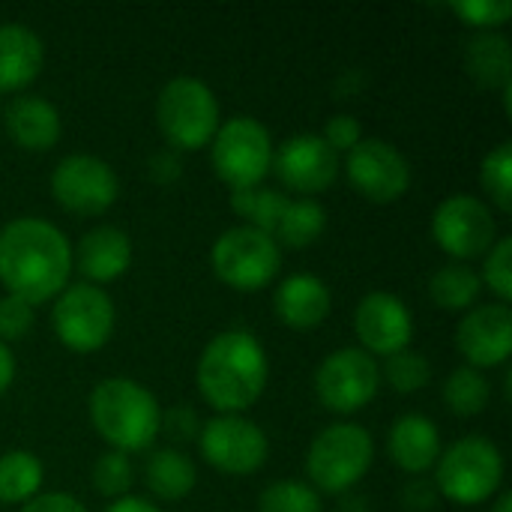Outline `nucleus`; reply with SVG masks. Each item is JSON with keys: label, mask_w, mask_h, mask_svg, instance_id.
Listing matches in <instances>:
<instances>
[{"label": "nucleus", "mask_w": 512, "mask_h": 512, "mask_svg": "<svg viewBox=\"0 0 512 512\" xmlns=\"http://www.w3.org/2000/svg\"><path fill=\"white\" fill-rule=\"evenodd\" d=\"M72 276V243L48 219L18 216L0 228V285L33 309L51 303Z\"/></svg>", "instance_id": "nucleus-1"}, {"label": "nucleus", "mask_w": 512, "mask_h": 512, "mask_svg": "<svg viewBox=\"0 0 512 512\" xmlns=\"http://www.w3.org/2000/svg\"><path fill=\"white\" fill-rule=\"evenodd\" d=\"M267 381V351L249 330L216 333L195 366L198 393L216 414H246L264 396Z\"/></svg>", "instance_id": "nucleus-2"}, {"label": "nucleus", "mask_w": 512, "mask_h": 512, "mask_svg": "<svg viewBox=\"0 0 512 512\" xmlns=\"http://www.w3.org/2000/svg\"><path fill=\"white\" fill-rule=\"evenodd\" d=\"M90 423L96 435L123 456L144 453L162 435V405L135 378H105L87 399Z\"/></svg>", "instance_id": "nucleus-3"}, {"label": "nucleus", "mask_w": 512, "mask_h": 512, "mask_svg": "<svg viewBox=\"0 0 512 512\" xmlns=\"http://www.w3.org/2000/svg\"><path fill=\"white\" fill-rule=\"evenodd\" d=\"M504 453L483 435H465L435 462V489L441 498L459 507H477L492 501L504 486Z\"/></svg>", "instance_id": "nucleus-4"}, {"label": "nucleus", "mask_w": 512, "mask_h": 512, "mask_svg": "<svg viewBox=\"0 0 512 512\" xmlns=\"http://www.w3.org/2000/svg\"><path fill=\"white\" fill-rule=\"evenodd\" d=\"M156 123L168 147L177 153L210 147L222 123L219 99L201 78L177 75L156 96Z\"/></svg>", "instance_id": "nucleus-5"}, {"label": "nucleus", "mask_w": 512, "mask_h": 512, "mask_svg": "<svg viewBox=\"0 0 512 512\" xmlns=\"http://www.w3.org/2000/svg\"><path fill=\"white\" fill-rule=\"evenodd\" d=\"M375 444L360 423H333L315 435L306 453L309 486L321 495H348L372 468Z\"/></svg>", "instance_id": "nucleus-6"}, {"label": "nucleus", "mask_w": 512, "mask_h": 512, "mask_svg": "<svg viewBox=\"0 0 512 512\" xmlns=\"http://www.w3.org/2000/svg\"><path fill=\"white\" fill-rule=\"evenodd\" d=\"M210 162L216 177L237 189H255L270 177L273 168V135L255 117H231L219 123L210 141Z\"/></svg>", "instance_id": "nucleus-7"}, {"label": "nucleus", "mask_w": 512, "mask_h": 512, "mask_svg": "<svg viewBox=\"0 0 512 512\" xmlns=\"http://www.w3.org/2000/svg\"><path fill=\"white\" fill-rule=\"evenodd\" d=\"M210 264L216 279L240 294L264 291L282 270L279 243L249 225L228 228L216 237L210 249Z\"/></svg>", "instance_id": "nucleus-8"}, {"label": "nucleus", "mask_w": 512, "mask_h": 512, "mask_svg": "<svg viewBox=\"0 0 512 512\" xmlns=\"http://www.w3.org/2000/svg\"><path fill=\"white\" fill-rule=\"evenodd\" d=\"M51 303V330L63 348L75 354H93L114 336L117 309L105 288L72 282Z\"/></svg>", "instance_id": "nucleus-9"}, {"label": "nucleus", "mask_w": 512, "mask_h": 512, "mask_svg": "<svg viewBox=\"0 0 512 512\" xmlns=\"http://www.w3.org/2000/svg\"><path fill=\"white\" fill-rule=\"evenodd\" d=\"M201 459L228 477L258 474L270 456L267 432L246 414H216L198 432Z\"/></svg>", "instance_id": "nucleus-10"}, {"label": "nucleus", "mask_w": 512, "mask_h": 512, "mask_svg": "<svg viewBox=\"0 0 512 512\" xmlns=\"http://www.w3.org/2000/svg\"><path fill=\"white\" fill-rule=\"evenodd\" d=\"M381 390V366L363 348H339L315 369V396L333 414L363 411Z\"/></svg>", "instance_id": "nucleus-11"}, {"label": "nucleus", "mask_w": 512, "mask_h": 512, "mask_svg": "<svg viewBox=\"0 0 512 512\" xmlns=\"http://www.w3.org/2000/svg\"><path fill=\"white\" fill-rule=\"evenodd\" d=\"M432 240L453 261L483 258L498 240L495 213L477 195H450L432 213Z\"/></svg>", "instance_id": "nucleus-12"}, {"label": "nucleus", "mask_w": 512, "mask_h": 512, "mask_svg": "<svg viewBox=\"0 0 512 512\" xmlns=\"http://www.w3.org/2000/svg\"><path fill=\"white\" fill-rule=\"evenodd\" d=\"M120 195L117 171L90 153H69L51 171V198L72 216H102Z\"/></svg>", "instance_id": "nucleus-13"}, {"label": "nucleus", "mask_w": 512, "mask_h": 512, "mask_svg": "<svg viewBox=\"0 0 512 512\" xmlns=\"http://www.w3.org/2000/svg\"><path fill=\"white\" fill-rule=\"evenodd\" d=\"M348 183L375 204H393L411 189V162L399 147L384 138H363L351 153H345Z\"/></svg>", "instance_id": "nucleus-14"}, {"label": "nucleus", "mask_w": 512, "mask_h": 512, "mask_svg": "<svg viewBox=\"0 0 512 512\" xmlns=\"http://www.w3.org/2000/svg\"><path fill=\"white\" fill-rule=\"evenodd\" d=\"M279 183L300 198H315L327 192L342 171L339 153L327 147V141L315 132L291 135L273 150V168Z\"/></svg>", "instance_id": "nucleus-15"}, {"label": "nucleus", "mask_w": 512, "mask_h": 512, "mask_svg": "<svg viewBox=\"0 0 512 512\" xmlns=\"http://www.w3.org/2000/svg\"><path fill=\"white\" fill-rule=\"evenodd\" d=\"M354 333L369 357H393L408 351L414 339V318L405 300L390 291H369L354 309Z\"/></svg>", "instance_id": "nucleus-16"}, {"label": "nucleus", "mask_w": 512, "mask_h": 512, "mask_svg": "<svg viewBox=\"0 0 512 512\" xmlns=\"http://www.w3.org/2000/svg\"><path fill=\"white\" fill-rule=\"evenodd\" d=\"M456 348L471 369L507 366L512 354V312L507 303H483L462 315Z\"/></svg>", "instance_id": "nucleus-17"}, {"label": "nucleus", "mask_w": 512, "mask_h": 512, "mask_svg": "<svg viewBox=\"0 0 512 512\" xmlns=\"http://www.w3.org/2000/svg\"><path fill=\"white\" fill-rule=\"evenodd\" d=\"M132 264V240L117 225H96L90 228L81 243L72 249V270L84 276L87 285H108L117 282Z\"/></svg>", "instance_id": "nucleus-18"}, {"label": "nucleus", "mask_w": 512, "mask_h": 512, "mask_svg": "<svg viewBox=\"0 0 512 512\" xmlns=\"http://www.w3.org/2000/svg\"><path fill=\"white\" fill-rule=\"evenodd\" d=\"M3 126H6V135L21 150H30V153L51 150L63 135V120H60L57 105L36 93H18L15 99H9L3 111Z\"/></svg>", "instance_id": "nucleus-19"}, {"label": "nucleus", "mask_w": 512, "mask_h": 512, "mask_svg": "<svg viewBox=\"0 0 512 512\" xmlns=\"http://www.w3.org/2000/svg\"><path fill=\"white\" fill-rule=\"evenodd\" d=\"M333 294L315 273H294L273 291V312L291 330H315L330 318Z\"/></svg>", "instance_id": "nucleus-20"}, {"label": "nucleus", "mask_w": 512, "mask_h": 512, "mask_svg": "<svg viewBox=\"0 0 512 512\" xmlns=\"http://www.w3.org/2000/svg\"><path fill=\"white\" fill-rule=\"evenodd\" d=\"M387 453L396 468L423 477L441 456V432L426 414H402L387 435Z\"/></svg>", "instance_id": "nucleus-21"}, {"label": "nucleus", "mask_w": 512, "mask_h": 512, "mask_svg": "<svg viewBox=\"0 0 512 512\" xmlns=\"http://www.w3.org/2000/svg\"><path fill=\"white\" fill-rule=\"evenodd\" d=\"M45 45L18 21L0 24V93H24L42 72Z\"/></svg>", "instance_id": "nucleus-22"}, {"label": "nucleus", "mask_w": 512, "mask_h": 512, "mask_svg": "<svg viewBox=\"0 0 512 512\" xmlns=\"http://www.w3.org/2000/svg\"><path fill=\"white\" fill-rule=\"evenodd\" d=\"M195 483L198 468L183 450L162 447L144 465V486L159 501H183L186 495H192Z\"/></svg>", "instance_id": "nucleus-23"}, {"label": "nucleus", "mask_w": 512, "mask_h": 512, "mask_svg": "<svg viewBox=\"0 0 512 512\" xmlns=\"http://www.w3.org/2000/svg\"><path fill=\"white\" fill-rule=\"evenodd\" d=\"M465 66L471 78L483 87H507L512 84V54L510 39L498 30L474 33L465 48Z\"/></svg>", "instance_id": "nucleus-24"}, {"label": "nucleus", "mask_w": 512, "mask_h": 512, "mask_svg": "<svg viewBox=\"0 0 512 512\" xmlns=\"http://www.w3.org/2000/svg\"><path fill=\"white\" fill-rule=\"evenodd\" d=\"M483 294V282L480 273L471 264L462 261H450L444 267H438L429 279V297L435 306L447 309V312H468L477 306Z\"/></svg>", "instance_id": "nucleus-25"}, {"label": "nucleus", "mask_w": 512, "mask_h": 512, "mask_svg": "<svg viewBox=\"0 0 512 512\" xmlns=\"http://www.w3.org/2000/svg\"><path fill=\"white\" fill-rule=\"evenodd\" d=\"M327 228V210L318 198H288L279 222H276V231H273V240L288 249H306L312 246Z\"/></svg>", "instance_id": "nucleus-26"}, {"label": "nucleus", "mask_w": 512, "mask_h": 512, "mask_svg": "<svg viewBox=\"0 0 512 512\" xmlns=\"http://www.w3.org/2000/svg\"><path fill=\"white\" fill-rule=\"evenodd\" d=\"M45 480L42 462L30 450H9L0 456V504L24 507L39 495Z\"/></svg>", "instance_id": "nucleus-27"}, {"label": "nucleus", "mask_w": 512, "mask_h": 512, "mask_svg": "<svg viewBox=\"0 0 512 512\" xmlns=\"http://www.w3.org/2000/svg\"><path fill=\"white\" fill-rule=\"evenodd\" d=\"M489 399H492V384H489V378L480 369L459 366L444 381V402H447L450 414H456V417H477V414H483Z\"/></svg>", "instance_id": "nucleus-28"}, {"label": "nucleus", "mask_w": 512, "mask_h": 512, "mask_svg": "<svg viewBox=\"0 0 512 512\" xmlns=\"http://www.w3.org/2000/svg\"><path fill=\"white\" fill-rule=\"evenodd\" d=\"M285 204H288V195H285V192H273V189H267V186L231 192V207H234V213H237L249 228H258V231H264V234H270V237H273V231H276V222H279Z\"/></svg>", "instance_id": "nucleus-29"}, {"label": "nucleus", "mask_w": 512, "mask_h": 512, "mask_svg": "<svg viewBox=\"0 0 512 512\" xmlns=\"http://www.w3.org/2000/svg\"><path fill=\"white\" fill-rule=\"evenodd\" d=\"M429 381H432V363L420 351H399L387 357L381 366V384L393 387L402 396L429 387Z\"/></svg>", "instance_id": "nucleus-30"}, {"label": "nucleus", "mask_w": 512, "mask_h": 512, "mask_svg": "<svg viewBox=\"0 0 512 512\" xmlns=\"http://www.w3.org/2000/svg\"><path fill=\"white\" fill-rule=\"evenodd\" d=\"M480 186L486 189V195L492 198V204L501 213L512 210V144L501 141L495 150L486 153L483 165H480Z\"/></svg>", "instance_id": "nucleus-31"}, {"label": "nucleus", "mask_w": 512, "mask_h": 512, "mask_svg": "<svg viewBox=\"0 0 512 512\" xmlns=\"http://www.w3.org/2000/svg\"><path fill=\"white\" fill-rule=\"evenodd\" d=\"M321 495L303 480H276L270 483L261 498L258 512H321Z\"/></svg>", "instance_id": "nucleus-32"}, {"label": "nucleus", "mask_w": 512, "mask_h": 512, "mask_svg": "<svg viewBox=\"0 0 512 512\" xmlns=\"http://www.w3.org/2000/svg\"><path fill=\"white\" fill-rule=\"evenodd\" d=\"M132 483H135V468H132V459L123 456V453H102L93 465V489L102 495V498H123L132 492Z\"/></svg>", "instance_id": "nucleus-33"}, {"label": "nucleus", "mask_w": 512, "mask_h": 512, "mask_svg": "<svg viewBox=\"0 0 512 512\" xmlns=\"http://www.w3.org/2000/svg\"><path fill=\"white\" fill-rule=\"evenodd\" d=\"M483 288H489L498 303L512 300V237H498L495 246L483 255Z\"/></svg>", "instance_id": "nucleus-34"}, {"label": "nucleus", "mask_w": 512, "mask_h": 512, "mask_svg": "<svg viewBox=\"0 0 512 512\" xmlns=\"http://www.w3.org/2000/svg\"><path fill=\"white\" fill-rule=\"evenodd\" d=\"M450 9L459 21H465L477 33H492L512 18L510 0H462L453 3Z\"/></svg>", "instance_id": "nucleus-35"}, {"label": "nucleus", "mask_w": 512, "mask_h": 512, "mask_svg": "<svg viewBox=\"0 0 512 512\" xmlns=\"http://www.w3.org/2000/svg\"><path fill=\"white\" fill-rule=\"evenodd\" d=\"M33 321H36V312L27 300L12 297V294L0 297V342L3 345L21 342L30 333Z\"/></svg>", "instance_id": "nucleus-36"}, {"label": "nucleus", "mask_w": 512, "mask_h": 512, "mask_svg": "<svg viewBox=\"0 0 512 512\" xmlns=\"http://www.w3.org/2000/svg\"><path fill=\"white\" fill-rule=\"evenodd\" d=\"M327 147L333 153H351L360 141H363V126L354 114H333L324 126V135Z\"/></svg>", "instance_id": "nucleus-37"}, {"label": "nucleus", "mask_w": 512, "mask_h": 512, "mask_svg": "<svg viewBox=\"0 0 512 512\" xmlns=\"http://www.w3.org/2000/svg\"><path fill=\"white\" fill-rule=\"evenodd\" d=\"M159 432H168L174 441H192L201 432V420L189 405H180V408L162 411V429Z\"/></svg>", "instance_id": "nucleus-38"}, {"label": "nucleus", "mask_w": 512, "mask_h": 512, "mask_svg": "<svg viewBox=\"0 0 512 512\" xmlns=\"http://www.w3.org/2000/svg\"><path fill=\"white\" fill-rule=\"evenodd\" d=\"M180 174H183V162H180V153L171 150V147L156 150V153L147 159V177H150L153 183L168 186V183L180 180Z\"/></svg>", "instance_id": "nucleus-39"}, {"label": "nucleus", "mask_w": 512, "mask_h": 512, "mask_svg": "<svg viewBox=\"0 0 512 512\" xmlns=\"http://www.w3.org/2000/svg\"><path fill=\"white\" fill-rule=\"evenodd\" d=\"M21 512H87V507L69 492H39L21 507Z\"/></svg>", "instance_id": "nucleus-40"}, {"label": "nucleus", "mask_w": 512, "mask_h": 512, "mask_svg": "<svg viewBox=\"0 0 512 512\" xmlns=\"http://www.w3.org/2000/svg\"><path fill=\"white\" fill-rule=\"evenodd\" d=\"M435 498H438V489H435V483H426V480H411L402 492V504L411 512L432 510Z\"/></svg>", "instance_id": "nucleus-41"}, {"label": "nucleus", "mask_w": 512, "mask_h": 512, "mask_svg": "<svg viewBox=\"0 0 512 512\" xmlns=\"http://www.w3.org/2000/svg\"><path fill=\"white\" fill-rule=\"evenodd\" d=\"M102 512H162L153 501L141 498V495H123L117 501H111Z\"/></svg>", "instance_id": "nucleus-42"}, {"label": "nucleus", "mask_w": 512, "mask_h": 512, "mask_svg": "<svg viewBox=\"0 0 512 512\" xmlns=\"http://www.w3.org/2000/svg\"><path fill=\"white\" fill-rule=\"evenodd\" d=\"M12 381H15V354L9 345L0 342V399L9 393Z\"/></svg>", "instance_id": "nucleus-43"}, {"label": "nucleus", "mask_w": 512, "mask_h": 512, "mask_svg": "<svg viewBox=\"0 0 512 512\" xmlns=\"http://www.w3.org/2000/svg\"><path fill=\"white\" fill-rule=\"evenodd\" d=\"M339 512H366V498H357V495H345Z\"/></svg>", "instance_id": "nucleus-44"}, {"label": "nucleus", "mask_w": 512, "mask_h": 512, "mask_svg": "<svg viewBox=\"0 0 512 512\" xmlns=\"http://www.w3.org/2000/svg\"><path fill=\"white\" fill-rule=\"evenodd\" d=\"M492 512H512V492H501L492 504Z\"/></svg>", "instance_id": "nucleus-45"}]
</instances>
